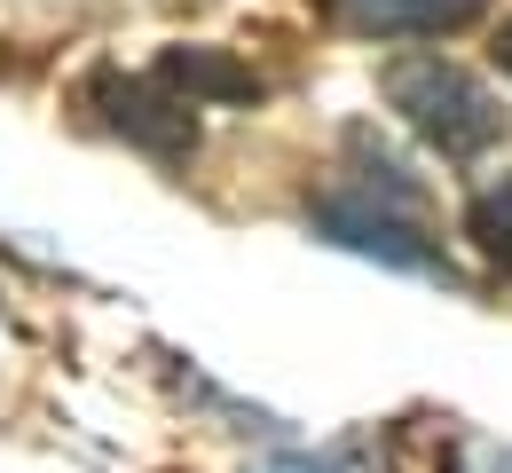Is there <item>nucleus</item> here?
Returning <instances> with one entry per match:
<instances>
[{"instance_id": "nucleus-1", "label": "nucleus", "mask_w": 512, "mask_h": 473, "mask_svg": "<svg viewBox=\"0 0 512 473\" xmlns=\"http://www.w3.org/2000/svg\"><path fill=\"white\" fill-rule=\"evenodd\" d=\"M379 87H386V103H394V119L426 142V150H442L449 166H473V158L497 150L505 127H512L505 103L465 64H449V56H394V64L379 71Z\"/></svg>"}, {"instance_id": "nucleus-2", "label": "nucleus", "mask_w": 512, "mask_h": 473, "mask_svg": "<svg viewBox=\"0 0 512 473\" xmlns=\"http://www.w3.org/2000/svg\"><path fill=\"white\" fill-rule=\"evenodd\" d=\"M308 229L323 245H347L363 261H386V269H410V276H449L442 237H426L410 221V205L379 198V190H331V198L308 205Z\"/></svg>"}, {"instance_id": "nucleus-3", "label": "nucleus", "mask_w": 512, "mask_h": 473, "mask_svg": "<svg viewBox=\"0 0 512 473\" xmlns=\"http://www.w3.org/2000/svg\"><path fill=\"white\" fill-rule=\"evenodd\" d=\"M323 16L355 40H449L489 16V0H323Z\"/></svg>"}, {"instance_id": "nucleus-4", "label": "nucleus", "mask_w": 512, "mask_h": 473, "mask_svg": "<svg viewBox=\"0 0 512 473\" xmlns=\"http://www.w3.org/2000/svg\"><path fill=\"white\" fill-rule=\"evenodd\" d=\"M95 95L111 103V127L134 135L142 150H158V158H182L197 142V103L174 95L166 79H95Z\"/></svg>"}, {"instance_id": "nucleus-5", "label": "nucleus", "mask_w": 512, "mask_h": 473, "mask_svg": "<svg viewBox=\"0 0 512 473\" xmlns=\"http://www.w3.org/2000/svg\"><path fill=\"white\" fill-rule=\"evenodd\" d=\"M158 79L174 87V95H190V103H237V95H260V79L253 71H237V64H221L213 48H166V64H158Z\"/></svg>"}, {"instance_id": "nucleus-6", "label": "nucleus", "mask_w": 512, "mask_h": 473, "mask_svg": "<svg viewBox=\"0 0 512 473\" xmlns=\"http://www.w3.org/2000/svg\"><path fill=\"white\" fill-rule=\"evenodd\" d=\"M465 237L512 276V174H505V182H489V190H473V205H465Z\"/></svg>"}, {"instance_id": "nucleus-7", "label": "nucleus", "mask_w": 512, "mask_h": 473, "mask_svg": "<svg viewBox=\"0 0 512 473\" xmlns=\"http://www.w3.org/2000/svg\"><path fill=\"white\" fill-rule=\"evenodd\" d=\"M268 473H371V442H331L316 458H268Z\"/></svg>"}, {"instance_id": "nucleus-8", "label": "nucleus", "mask_w": 512, "mask_h": 473, "mask_svg": "<svg viewBox=\"0 0 512 473\" xmlns=\"http://www.w3.org/2000/svg\"><path fill=\"white\" fill-rule=\"evenodd\" d=\"M497 64H505V79H512V24L497 32Z\"/></svg>"}]
</instances>
